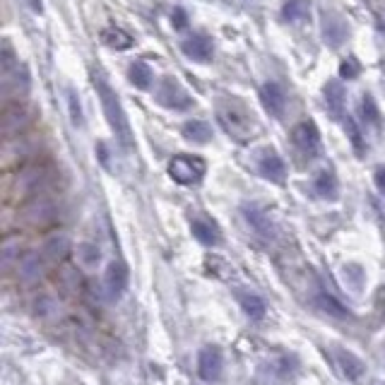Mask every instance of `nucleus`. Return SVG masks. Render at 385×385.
I'll use <instances>...</instances> for the list:
<instances>
[{
	"mask_svg": "<svg viewBox=\"0 0 385 385\" xmlns=\"http://www.w3.org/2000/svg\"><path fill=\"white\" fill-rule=\"evenodd\" d=\"M94 90H97V97H99V102H102L106 121H109L116 140L121 142L125 149H132V130H130L128 116H125L123 106L118 102V94L111 90V85L102 78V75H94Z\"/></svg>",
	"mask_w": 385,
	"mask_h": 385,
	"instance_id": "obj_1",
	"label": "nucleus"
},
{
	"mask_svg": "<svg viewBox=\"0 0 385 385\" xmlns=\"http://www.w3.org/2000/svg\"><path fill=\"white\" fill-rule=\"evenodd\" d=\"M169 176L179 183V186H195V183L203 181L205 176V159L195 154H176L169 162Z\"/></svg>",
	"mask_w": 385,
	"mask_h": 385,
	"instance_id": "obj_2",
	"label": "nucleus"
},
{
	"mask_svg": "<svg viewBox=\"0 0 385 385\" xmlns=\"http://www.w3.org/2000/svg\"><path fill=\"white\" fill-rule=\"evenodd\" d=\"M219 121L226 128L229 135H233L236 140H246V137L250 135V128H253V116H250L248 111L241 109L238 104L229 102V109H224V106H219Z\"/></svg>",
	"mask_w": 385,
	"mask_h": 385,
	"instance_id": "obj_3",
	"label": "nucleus"
},
{
	"mask_svg": "<svg viewBox=\"0 0 385 385\" xmlns=\"http://www.w3.org/2000/svg\"><path fill=\"white\" fill-rule=\"evenodd\" d=\"M154 99L164 106V109H172V111H186L188 106L193 104L191 94L183 90L181 82L174 78H164L159 85H157Z\"/></svg>",
	"mask_w": 385,
	"mask_h": 385,
	"instance_id": "obj_4",
	"label": "nucleus"
},
{
	"mask_svg": "<svg viewBox=\"0 0 385 385\" xmlns=\"http://www.w3.org/2000/svg\"><path fill=\"white\" fill-rule=\"evenodd\" d=\"M56 203L43 195H34L27 205L22 207V219L29 226H48L56 219Z\"/></svg>",
	"mask_w": 385,
	"mask_h": 385,
	"instance_id": "obj_5",
	"label": "nucleus"
},
{
	"mask_svg": "<svg viewBox=\"0 0 385 385\" xmlns=\"http://www.w3.org/2000/svg\"><path fill=\"white\" fill-rule=\"evenodd\" d=\"M222 371H224V357H222V349L214 344H207L200 349L198 354V374L203 381L207 383H214L222 378Z\"/></svg>",
	"mask_w": 385,
	"mask_h": 385,
	"instance_id": "obj_6",
	"label": "nucleus"
},
{
	"mask_svg": "<svg viewBox=\"0 0 385 385\" xmlns=\"http://www.w3.org/2000/svg\"><path fill=\"white\" fill-rule=\"evenodd\" d=\"M128 282H130V273H128V265L123 260H113L109 263L106 268V275H104V287H106V294L109 299H118L125 289H128Z\"/></svg>",
	"mask_w": 385,
	"mask_h": 385,
	"instance_id": "obj_7",
	"label": "nucleus"
},
{
	"mask_svg": "<svg viewBox=\"0 0 385 385\" xmlns=\"http://www.w3.org/2000/svg\"><path fill=\"white\" fill-rule=\"evenodd\" d=\"M181 51L195 63H210L214 56V43L207 34H193L181 41Z\"/></svg>",
	"mask_w": 385,
	"mask_h": 385,
	"instance_id": "obj_8",
	"label": "nucleus"
},
{
	"mask_svg": "<svg viewBox=\"0 0 385 385\" xmlns=\"http://www.w3.org/2000/svg\"><path fill=\"white\" fill-rule=\"evenodd\" d=\"M323 39L325 43H330L332 48H339L349 36V27H347V20L337 12H323Z\"/></svg>",
	"mask_w": 385,
	"mask_h": 385,
	"instance_id": "obj_9",
	"label": "nucleus"
},
{
	"mask_svg": "<svg viewBox=\"0 0 385 385\" xmlns=\"http://www.w3.org/2000/svg\"><path fill=\"white\" fill-rule=\"evenodd\" d=\"M292 137H294V144L304 154H308V157L318 154V149H320V132H318V128H315L313 121H304V123L296 125L294 132H292Z\"/></svg>",
	"mask_w": 385,
	"mask_h": 385,
	"instance_id": "obj_10",
	"label": "nucleus"
},
{
	"mask_svg": "<svg viewBox=\"0 0 385 385\" xmlns=\"http://www.w3.org/2000/svg\"><path fill=\"white\" fill-rule=\"evenodd\" d=\"M258 172H260L263 179L273 181V183H284L287 179V167H284L282 157L275 152V149H265L258 159Z\"/></svg>",
	"mask_w": 385,
	"mask_h": 385,
	"instance_id": "obj_11",
	"label": "nucleus"
},
{
	"mask_svg": "<svg viewBox=\"0 0 385 385\" xmlns=\"http://www.w3.org/2000/svg\"><path fill=\"white\" fill-rule=\"evenodd\" d=\"M27 125H29V113L24 111L20 104L10 106V109H5L3 121H0V128H3V135H5V137L20 135V132L27 128Z\"/></svg>",
	"mask_w": 385,
	"mask_h": 385,
	"instance_id": "obj_12",
	"label": "nucleus"
},
{
	"mask_svg": "<svg viewBox=\"0 0 385 385\" xmlns=\"http://www.w3.org/2000/svg\"><path fill=\"white\" fill-rule=\"evenodd\" d=\"M260 102L273 116H282L284 106H287V94H284L282 85H277V82H265L260 87Z\"/></svg>",
	"mask_w": 385,
	"mask_h": 385,
	"instance_id": "obj_13",
	"label": "nucleus"
},
{
	"mask_svg": "<svg viewBox=\"0 0 385 385\" xmlns=\"http://www.w3.org/2000/svg\"><path fill=\"white\" fill-rule=\"evenodd\" d=\"M27 90H29V73L24 65H17L15 70L3 75V94L5 97H10V94H15V97H24Z\"/></svg>",
	"mask_w": 385,
	"mask_h": 385,
	"instance_id": "obj_14",
	"label": "nucleus"
},
{
	"mask_svg": "<svg viewBox=\"0 0 385 385\" xmlns=\"http://www.w3.org/2000/svg\"><path fill=\"white\" fill-rule=\"evenodd\" d=\"M325 106L334 118H344V106H347V90L342 82L330 80L325 85Z\"/></svg>",
	"mask_w": 385,
	"mask_h": 385,
	"instance_id": "obj_15",
	"label": "nucleus"
},
{
	"mask_svg": "<svg viewBox=\"0 0 385 385\" xmlns=\"http://www.w3.org/2000/svg\"><path fill=\"white\" fill-rule=\"evenodd\" d=\"M46 179H48V174L43 167H29L17 176V191H22L24 195H36L39 188L46 183Z\"/></svg>",
	"mask_w": 385,
	"mask_h": 385,
	"instance_id": "obj_16",
	"label": "nucleus"
},
{
	"mask_svg": "<svg viewBox=\"0 0 385 385\" xmlns=\"http://www.w3.org/2000/svg\"><path fill=\"white\" fill-rule=\"evenodd\" d=\"M191 231L193 236L198 238L203 246H217L219 238H222V231H219V226L210 222V219H193L191 224Z\"/></svg>",
	"mask_w": 385,
	"mask_h": 385,
	"instance_id": "obj_17",
	"label": "nucleus"
},
{
	"mask_svg": "<svg viewBox=\"0 0 385 385\" xmlns=\"http://www.w3.org/2000/svg\"><path fill=\"white\" fill-rule=\"evenodd\" d=\"M337 364H339V369H342V374L347 376V381H359L366 371L362 359L347 349H337Z\"/></svg>",
	"mask_w": 385,
	"mask_h": 385,
	"instance_id": "obj_18",
	"label": "nucleus"
},
{
	"mask_svg": "<svg viewBox=\"0 0 385 385\" xmlns=\"http://www.w3.org/2000/svg\"><path fill=\"white\" fill-rule=\"evenodd\" d=\"M22 260V241L17 236H8L0 246V265L3 270H10L15 263Z\"/></svg>",
	"mask_w": 385,
	"mask_h": 385,
	"instance_id": "obj_19",
	"label": "nucleus"
},
{
	"mask_svg": "<svg viewBox=\"0 0 385 385\" xmlns=\"http://www.w3.org/2000/svg\"><path fill=\"white\" fill-rule=\"evenodd\" d=\"M68 248H70V241H68L65 233H56V236H51L43 243V258L51 263H58L68 255Z\"/></svg>",
	"mask_w": 385,
	"mask_h": 385,
	"instance_id": "obj_20",
	"label": "nucleus"
},
{
	"mask_svg": "<svg viewBox=\"0 0 385 385\" xmlns=\"http://www.w3.org/2000/svg\"><path fill=\"white\" fill-rule=\"evenodd\" d=\"M243 214H246V219H248V224L253 226L258 233H263V236H270V233H273V222H270V217L258 205H243Z\"/></svg>",
	"mask_w": 385,
	"mask_h": 385,
	"instance_id": "obj_21",
	"label": "nucleus"
},
{
	"mask_svg": "<svg viewBox=\"0 0 385 385\" xmlns=\"http://www.w3.org/2000/svg\"><path fill=\"white\" fill-rule=\"evenodd\" d=\"M102 43H106L109 48H116V51H125L132 46V36L121 27H106L102 29Z\"/></svg>",
	"mask_w": 385,
	"mask_h": 385,
	"instance_id": "obj_22",
	"label": "nucleus"
},
{
	"mask_svg": "<svg viewBox=\"0 0 385 385\" xmlns=\"http://www.w3.org/2000/svg\"><path fill=\"white\" fill-rule=\"evenodd\" d=\"M181 132H183V137H186V140L198 142V144H205V142L212 140V128L205 121H188L181 128Z\"/></svg>",
	"mask_w": 385,
	"mask_h": 385,
	"instance_id": "obj_23",
	"label": "nucleus"
},
{
	"mask_svg": "<svg viewBox=\"0 0 385 385\" xmlns=\"http://www.w3.org/2000/svg\"><path fill=\"white\" fill-rule=\"evenodd\" d=\"M128 78H130L132 85L137 87V90H149V87H152V82H154L152 70H149V65H147V63H142V60H135L128 68Z\"/></svg>",
	"mask_w": 385,
	"mask_h": 385,
	"instance_id": "obj_24",
	"label": "nucleus"
},
{
	"mask_svg": "<svg viewBox=\"0 0 385 385\" xmlns=\"http://www.w3.org/2000/svg\"><path fill=\"white\" fill-rule=\"evenodd\" d=\"M308 12H311V3L308 0H287L282 8V17L287 22H304L308 17Z\"/></svg>",
	"mask_w": 385,
	"mask_h": 385,
	"instance_id": "obj_25",
	"label": "nucleus"
},
{
	"mask_svg": "<svg viewBox=\"0 0 385 385\" xmlns=\"http://www.w3.org/2000/svg\"><path fill=\"white\" fill-rule=\"evenodd\" d=\"M17 270H20V277L27 282H36L41 277V258L36 253H27L22 258L20 263H17Z\"/></svg>",
	"mask_w": 385,
	"mask_h": 385,
	"instance_id": "obj_26",
	"label": "nucleus"
},
{
	"mask_svg": "<svg viewBox=\"0 0 385 385\" xmlns=\"http://www.w3.org/2000/svg\"><path fill=\"white\" fill-rule=\"evenodd\" d=\"M241 308L250 320H263L265 318V301L255 294H243L241 296Z\"/></svg>",
	"mask_w": 385,
	"mask_h": 385,
	"instance_id": "obj_27",
	"label": "nucleus"
},
{
	"mask_svg": "<svg viewBox=\"0 0 385 385\" xmlns=\"http://www.w3.org/2000/svg\"><path fill=\"white\" fill-rule=\"evenodd\" d=\"M78 260L82 268H97L99 260H102V250H99V246L94 243H80L78 246Z\"/></svg>",
	"mask_w": 385,
	"mask_h": 385,
	"instance_id": "obj_28",
	"label": "nucleus"
},
{
	"mask_svg": "<svg viewBox=\"0 0 385 385\" xmlns=\"http://www.w3.org/2000/svg\"><path fill=\"white\" fill-rule=\"evenodd\" d=\"M315 193L320 195V198H327V200H334L337 198V181H334L332 174L323 172L315 179Z\"/></svg>",
	"mask_w": 385,
	"mask_h": 385,
	"instance_id": "obj_29",
	"label": "nucleus"
},
{
	"mask_svg": "<svg viewBox=\"0 0 385 385\" xmlns=\"http://www.w3.org/2000/svg\"><path fill=\"white\" fill-rule=\"evenodd\" d=\"M342 121H344L347 132H349V140H352V147H354V152H357L359 157H364V152H366V144H364V137H362V130L357 128L354 118L344 116Z\"/></svg>",
	"mask_w": 385,
	"mask_h": 385,
	"instance_id": "obj_30",
	"label": "nucleus"
},
{
	"mask_svg": "<svg viewBox=\"0 0 385 385\" xmlns=\"http://www.w3.org/2000/svg\"><path fill=\"white\" fill-rule=\"evenodd\" d=\"M318 306L323 308L325 313L337 315V318H347V315H349V311H347V308L339 304V301L334 299V296H330V294H320V296H318Z\"/></svg>",
	"mask_w": 385,
	"mask_h": 385,
	"instance_id": "obj_31",
	"label": "nucleus"
},
{
	"mask_svg": "<svg viewBox=\"0 0 385 385\" xmlns=\"http://www.w3.org/2000/svg\"><path fill=\"white\" fill-rule=\"evenodd\" d=\"M20 65V60L15 58V51H12V46L8 41H3V51H0V70L5 73H10V70H15V68Z\"/></svg>",
	"mask_w": 385,
	"mask_h": 385,
	"instance_id": "obj_32",
	"label": "nucleus"
},
{
	"mask_svg": "<svg viewBox=\"0 0 385 385\" xmlns=\"http://www.w3.org/2000/svg\"><path fill=\"white\" fill-rule=\"evenodd\" d=\"M362 113H364V118L369 121L371 125H378L381 123V113H378V106L376 102L371 97H364L362 99Z\"/></svg>",
	"mask_w": 385,
	"mask_h": 385,
	"instance_id": "obj_33",
	"label": "nucleus"
},
{
	"mask_svg": "<svg viewBox=\"0 0 385 385\" xmlns=\"http://www.w3.org/2000/svg\"><path fill=\"white\" fill-rule=\"evenodd\" d=\"M68 106H70V118L75 125L82 123V109H80V99L78 94H75V90H68Z\"/></svg>",
	"mask_w": 385,
	"mask_h": 385,
	"instance_id": "obj_34",
	"label": "nucleus"
},
{
	"mask_svg": "<svg viewBox=\"0 0 385 385\" xmlns=\"http://www.w3.org/2000/svg\"><path fill=\"white\" fill-rule=\"evenodd\" d=\"M339 75H342V78H347V80L357 78V75H359V63H357V58H347L342 65H339Z\"/></svg>",
	"mask_w": 385,
	"mask_h": 385,
	"instance_id": "obj_35",
	"label": "nucleus"
},
{
	"mask_svg": "<svg viewBox=\"0 0 385 385\" xmlns=\"http://www.w3.org/2000/svg\"><path fill=\"white\" fill-rule=\"evenodd\" d=\"M376 186H378V191L385 193V167H381L376 172Z\"/></svg>",
	"mask_w": 385,
	"mask_h": 385,
	"instance_id": "obj_36",
	"label": "nucleus"
},
{
	"mask_svg": "<svg viewBox=\"0 0 385 385\" xmlns=\"http://www.w3.org/2000/svg\"><path fill=\"white\" fill-rule=\"evenodd\" d=\"M174 15H176V20H179V29H181V27H186V15H183L181 10H176Z\"/></svg>",
	"mask_w": 385,
	"mask_h": 385,
	"instance_id": "obj_37",
	"label": "nucleus"
}]
</instances>
